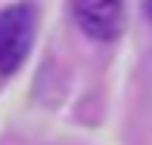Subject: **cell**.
I'll return each instance as SVG.
<instances>
[{
	"label": "cell",
	"mask_w": 152,
	"mask_h": 145,
	"mask_svg": "<svg viewBox=\"0 0 152 145\" xmlns=\"http://www.w3.org/2000/svg\"><path fill=\"white\" fill-rule=\"evenodd\" d=\"M37 37L34 3H10L0 9V77H10L25 65Z\"/></svg>",
	"instance_id": "cell-1"
},
{
	"label": "cell",
	"mask_w": 152,
	"mask_h": 145,
	"mask_svg": "<svg viewBox=\"0 0 152 145\" xmlns=\"http://www.w3.org/2000/svg\"><path fill=\"white\" fill-rule=\"evenodd\" d=\"M72 12L90 40L112 43L124 31V0H72Z\"/></svg>",
	"instance_id": "cell-2"
},
{
	"label": "cell",
	"mask_w": 152,
	"mask_h": 145,
	"mask_svg": "<svg viewBox=\"0 0 152 145\" xmlns=\"http://www.w3.org/2000/svg\"><path fill=\"white\" fill-rule=\"evenodd\" d=\"M146 12H149V19H152V0H146Z\"/></svg>",
	"instance_id": "cell-3"
}]
</instances>
